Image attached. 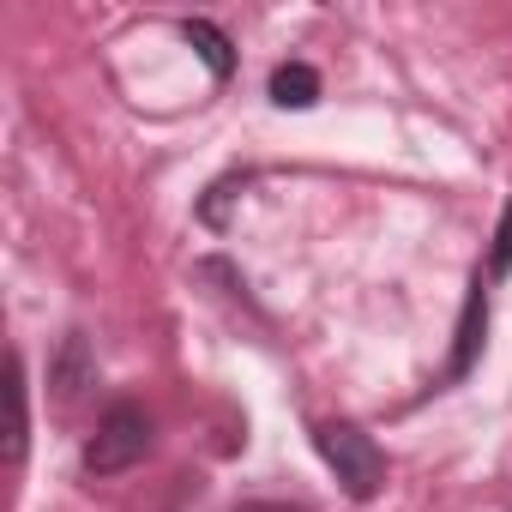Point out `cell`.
<instances>
[{
  "instance_id": "6da1fadb",
  "label": "cell",
  "mask_w": 512,
  "mask_h": 512,
  "mask_svg": "<svg viewBox=\"0 0 512 512\" xmlns=\"http://www.w3.org/2000/svg\"><path fill=\"white\" fill-rule=\"evenodd\" d=\"M512 272V199L500 205V223H494V241H488V260H476L470 272V290H464V308H458V332H452V356L440 368V380L428 392H452L458 380L476 374L482 350H488V302H494V284Z\"/></svg>"
},
{
  "instance_id": "7a4b0ae2",
  "label": "cell",
  "mask_w": 512,
  "mask_h": 512,
  "mask_svg": "<svg viewBox=\"0 0 512 512\" xmlns=\"http://www.w3.org/2000/svg\"><path fill=\"white\" fill-rule=\"evenodd\" d=\"M151 446H157V422H151V410L133 404V398H121V404H109V410L97 416V428L85 434V446H79V470H85L91 482H109V476L145 464Z\"/></svg>"
},
{
  "instance_id": "3957f363",
  "label": "cell",
  "mask_w": 512,
  "mask_h": 512,
  "mask_svg": "<svg viewBox=\"0 0 512 512\" xmlns=\"http://www.w3.org/2000/svg\"><path fill=\"white\" fill-rule=\"evenodd\" d=\"M314 452L326 458V470L356 506H368L386 488V452L362 422H314Z\"/></svg>"
},
{
  "instance_id": "277c9868",
  "label": "cell",
  "mask_w": 512,
  "mask_h": 512,
  "mask_svg": "<svg viewBox=\"0 0 512 512\" xmlns=\"http://www.w3.org/2000/svg\"><path fill=\"white\" fill-rule=\"evenodd\" d=\"M85 386H97V356H91V338L73 326V332H61V344H55V356H49V392H55L61 404H73Z\"/></svg>"
},
{
  "instance_id": "5b68a950",
  "label": "cell",
  "mask_w": 512,
  "mask_h": 512,
  "mask_svg": "<svg viewBox=\"0 0 512 512\" xmlns=\"http://www.w3.org/2000/svg\"><path fill=\"white\" fill-rule=\"evenodd\" d=\"M266 97H272L278 109H314V103L326 97V85H320V73H314L308 61H278L272 79H266Z\"/></svg>"
},
{
  "instance_id": "8992f818",
  "label": "cell",
  "mask_w": 512,
  "mask_h": 512,
  "mask_svg": "<svg viewBox=\"0 0 512 512\" xmlns=\"http://www.w3.org/2000/svg\"><path fill=\"white\" fill-rule=\"evenodd\" d=\"M181 37H187V49L205 61V73H211L217 85L235 73V43H229V37L211 25V19H181Z\"/></svg>"
},
{
  "instance_id": "52a82bcc",
  "label": "cell",
  "mask_w": 512,
  "mask_h": 512,
  "mask_svg": "<svg viewBox=\"0 0 512 512\" xmlns=\"http://www.w3.org/2000/svg\"><path fill=\"white\" fill-rule=\"evenodd\" d=\"M13 410H19V422H13V464H25V452H31V380H25V356H13Z\"/></svg>"
},
{
  "instance_id": "ba28073f",
  "label": "cell",
  "mask_w": 512,
  "mask_h": 512,
  "mask_svg": "<svg viewBox=\"0 0 512 512\" xmlns=\"http://www.w3.org/2000/svg\"><path fill=\"white\" fill-rule=\"evenodd\" d=\"M241 512H314V506H302V500H247Z\"/></svg>"
}]
</instances>
